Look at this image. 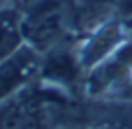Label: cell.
Instances as JSON below:
<instances>
[{
	"instance_id": "ba28073f",
	"label": "cell",
	"mask_w": 132,
	"mask_h": 129,
	"mask_svg": "<svg viewBox=\"0 0 132 129\" xmlns=\"http://www.w3.org/2000/svg\"><path fill=\"white\" fill-rule=\"evenodd\" d=\"M121 92H123L128 99H132V76L125 81V83H123V85H121Z\"/></svg>"
},
{
	"instance_id": "9c48e42d",
	"label": "cell",
	"mask_w": 132,
	"mask_h": 129,
	"mask_svg": "<svg viewBox=\"0 0 132 129\" xmlns=\"http://www.w3.org/2000/svg\"><path fill=\"white\" fill-rule=\"evenodd\" d=\"M23 2H28V0H5V5H14V7H21Z\"/></svg>"
},
{
	"instance_id": "7a4b0ae2",
	"label": "cell",
	"mask_w": 132,
	"mask_h": 129,
	"mask_svg": "<svg viewBox=\"0 0 132 129\" xmlns=\"http://www.w3.org/2000/svg\"><path fill=\"white\" fill-rule=\"evenodd\" d=\"M128 39H130L128 25L123 23V18H107V21L93 25L74 48H77L81 67L86 72H90L97 65H102L107 58H111Z\"/></svg>"
},
{
	"instance_id": "30bf717a",
	"label": "cell",
	"mask_w": 132,
	"mask_h": 129,
	"mask_svg": "<svg viewBox=\"0 0 132 129\" xmlns=\"http://www.w3.org/2000/svg\"><path fill=\"white\" fill-rule=\"evenodd\" d=\"M19 129H39V122H30V125H26V127H19Z\"/></svg>"
},
{
	"instance_id": "6da1fadb",
	"label": "cell",
	"mask_w": 132,
	"mask_h": 129,
	"mask_svg": "<svg viewBox=\"0 0 132 129\" xmlns=\"http://www.w3.org/2000/svg\"><path fill=\"white\" fill-rule=\"evenodd\" d=\"M23 39L37 53L63 46L77 23L74 0H28L21 9Z\"/></svg>"
},
{
	"instance_id": "8fae6325",
	"label": "cell",
	"mask_w": 132,
	"mask_h": 129,
	"mask_svg": "<svg viewBox=\"0 0 132 129\" xmlns=\"http://www.w3.org/2000/svg\"><path fill=\"white\" fill-rule=\"evenodd\" d=\"M67 129H72V127H67Z\"/></svg>"
},
{
	"instance_id": "52a82bcc",
	"label": "cell",
	"mask_w": 132,
	"mask_h": 129,
	"mask_svg": "<svg viewBox=\"0 0 132 129\" xmlns=\"http://www.w3.org/2000/svg\"><path fill=\"white\" fill-rule=\"evenodd\" d=\"M121 122L125 129H132V99H128V104L121 108Z\"/></svg>"
},
{
	"instance_id": "277c9868",
	"label": "cell",
	"mask_w": 132,
	"mask_h": 129,
	"mask_svg": "<svg viewBox=\"0 0 132 129\" xmlns=\"http://www.w3.org/2000/svg\"><path fill=\"white\" fill-rule=\"evenodd\" d=\"M86 69L79 62L77 48L74 46H56L42 55V69H39V81L49 90H72Z\"/></svg>"
},
{
	"instance_id": "5b68a950",
	"label": "cell",
	"mask_w": 132,
	"mask_h": 129,
	"mask_svg": "<svg viewBox=\"0 0 132 129\" xmlns=\"http://www.w3.org/2000/svg\"><path fill=\"white\" fill-rule=\"evenodd\" d=\"M23 44L26 39L21 28V7L0 5V62L14 55Z\"/></svg>"
},
{
	"instance_id": "8992f818",
	"label": "cell",
	"mask_w": 132,
	"mask_h": 129,
	"mask_svg": "<svg viewBox=\"0 0 132 129\" xmlns=\"http://www.w3.org/2000/svg\"><path fill=\"white\" fill-rule=\"evenodd\" d=\"M111 7L116 9V14L121 18L132 16V0H111Z\"/></svg>"
},
{
	"instance_id": "3957f363",
	"label": "cell",
	"mask_w": 132,
	"mask_h": 129,
	"mask_svg": "<svg viewBox=\"0 0 132 129\" xmlns=\"http://www.w3.org/2000/svg\"><path fill=\"white\" fill-rule=\"evenodd\" d=\"M42 69V53H37L32 46L23 44L14 55L0 62V104L21 90L30 88L35 81H39Z\"/></svg>"
}]
</instances>
